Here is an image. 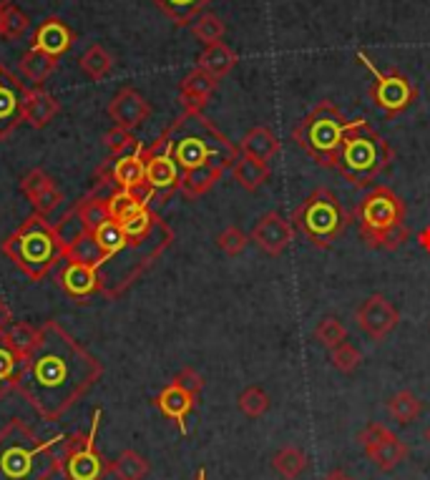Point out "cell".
<instances>
[{
    "label": "cell",
    "instance_id": "6da1fadb",
    "mask_svg": "<svg viewBox=\"0 0 430 480\" xmlns=\"http://www.w3.org/2000/svg\"><path fill=\"white\" fill-rule=\"evenodd\" d=\"M103 365L56 320L40 324L36 350L23 360L15 393L46 422L66 418L101 380Z\"/></svg>",
    "mask_w": 430,
    "mask_h": 480
},
{
    "label": "cell",
    "instance_id": "7a4b0ae2",
    "mask_svg": "<svg viewBox=\"0 0 430 480\" xmlns=\"http://www.w3.org/2000/svg\"><path fill=\"white\" fill-rule=\"evenodd\" d=\"M157 144L172 154L182 172L210 164L232 169L234 161L239 159V148L202 111H184L176 116L172 126H166L157 138Z\"/></svg>",
    "mask_w": 430,
    "mask_h": 480
},
{
    "label": "cell",
    "instance_id": "3957f363",
    "mask_svg": "<svg viewBox=\"0 0 430 480\" xmlns=\"http://www.w3.org/2000/svg\"><path fill=\"white\" fill-rule=\"evenodd\" d=\"M66 435L40 440L23 420H11L0 431V480H50L61 476Z\"/></svg>",
    "mask_w": 430,
    "mask_h": 480
},
{
    "label": "cell",
    "instance_id": "277c9868",
    "mask_svg": "<svg viewBox=\"0 0 430 480\" xmlns=\"http://www.w3.org/2000/svg\"><path fill=\"white\" fill-rule=\"evenodd\" d=\"M172 227L164 219L148 235L129 236V242H126L121 252H116L113 257L106 259L99 267L101 295L109 297V299L121 297L172 246Z\"/></svg>",
    "mask_w": 430,
    "mask_h": 480
},
{
    "label": "cell",
    "instance_id": "5b68a950",
    "mask_svg": "<svg viewBox=\"0 0 430 480\" xmlns=\"http://www.w3.org/2000/svg\"><path fill=\"white\" fill-rule=\"evenodd\" d=\"M0 249L33 282H43L63 259L56 224H50L49 217L40 214H31L13 235L3 239Z\"/></svg>",
    "mask_w": 430,
    "mask_h": 480
},
{
    "label": "cell",
    "instance_id": "8992f818",
    "mask_svg": "<svg viewBox=\"0 0 430 480\" xmlns=\"http://www.w3.org/2000/svg\"><path fill=\"white\" fill-rule=\"evenodd\" d=\"M393 156V147L378 134L375 126H370L368 119L360 116L355 121H350V129L345 134L337 172L345 182H350L357 189H365L390 166Z\"/></svg>",
    "mask_w": 430,
    "mask_h": 480
},
{
    "label": "cell",
    "instance_id": "52a82bcc",
    "mask_svg": "<svg viewBox=\"0 0 430 480\" xmlns=\"http://www.w3.org/2000/svg\"><path fill=\"white\" fill-rule=\"evenodd\" d=\"M355 219L360 236L370 249L395 252L410 236L406 229V201L390 186H372L368 197L357 204Z\"/></svg>",
    "mask_w": 430,
    "mask_h": 480
},
{
    "label": "cell",
    "instance_id": "ba28073f",
    "mask_svg": "<svg viewBox=\"0 0 430 480\" xmlns=\"http://www.w3.org/2000/svg\"><path fill=\"white\" fill-rule=\"evenodd\" d=\"M347 129H350V121L345 119L340 106H335L332 101H320L302 121L297 123L292 138L318 166L337 169V159L343 151Z\"/></svg>",
    "mask_w": 430,
    "mask_h": 480
},
{
    "label": "cell",
    "instance_id": "9c48e42d",
    "mask_svg": "<svg viewBox=\"0 0 430 480\" xmlns=\"http://www.w3.org/2000/svg\"><path fill=\"white\" fill-rule=\"evenodd\" d=\"M353 217L345 209L343 201L327 186H318L295 211L292 227L318 249H330L335 239L345 235Z\"/></svg>",
    "mask_w": 430,
    "mask_h": 480
},
{
    "label": "cell",
    "instance_id": "30bf717a",
    "mask_svg": "<svg viewBox=\"0 0 430 480\" xmlns=\"http://www.w3.org/2000/svg\"><path fill=\"white\" fill-rule=\"evenodd\" d=\"M103 410L96 407L91 415V431L66 435L61 448V476L66 480H103L109 473V463L96 448V432H99Z\"/></svg>",
    "mask_w": 430,
    "mask_h": 480
},
{
    "label": "cell",
    "instance_id": "8fae6325",
    "mask_svg": "<svg viewBox=\"0 0 430 480\" xmlns=\"http://www.w3.org/2000/svg\"><path fill=\"white\" fill-rule=\"evenodd\" d=\"M357 61L363 63L372 76L370 84V99L385 116H400L418 101V88L398 68H378L365 50H357Z\"/></svg>",
    "mask_w": 430,
    "mask_h": 480
},
{
    "label": "cell",
    "instance_id": "7c38bea8",
    "mask_svg": "<svg viewBox=\"0 0 430 480\" xmlns=\"http://www.w3.org/2000/svg\"><path fill=\"white\" fill-rule=\"evenodd\" d=\"M357 443L363 445L365 456L382 470V473H390L395 470L408 456V445L395 435L393 431H388L381 422H368L363 431L357 432Z\"/></svg>",
    "mask_w": 430,
    "mask_h": 480
},
{
    "label": "cell",
    "instance_id": "4fadbf2b",
    "mask_svg": "<svg viewBox=\"0 0 430 480\" xmlns=\"http://www.w3.org/2000/svg\"><path fill=\"white\" fill-rule=\"evenodd\" d=\"M147 182V147H139L123 156H109L99 169V186H113V189H131Z\"/></svg>",
    "mask_w": 430,
    "mask_h": 480
},
{
    "label": "cell",
    "instance_id": "5bb4252c",
    "mask_svg": "<svg viewBox=\"0 0 430 480\" xmlns=\"http://www.w3.org/2000/svg\"><path fill=\"white\" fill-rule=\"evenodd\" d=\"M355 322L370 340L382 342L400 322V312L385 295H370L355 309Z\"/></svg>",
    "mask_w": 430,
    "mask_h": 480
},
{
    "label": "cell",
    "instance_id": "9a60e30c",
    "mask_svg": "<svg viewBox=\"0 0 430 480\" xmlns=\"http://www.w3.org/2000/svg\"><path fill=\"white\" fill-rule=\"evenodd\" d=\"M25 96L28 88L18 81V76L0 66V141H5L23 123Z\"/></svg>",
    "mask_w": 430,
    "mask_h": 480
},
{
    "label": "cell",
    "instance_id": "2e32d148",
    "mask_svg": "<svg viewBox=\"0 0 430 480\" xmlns=\"http://www.w3.org/2000/svg\"><path fill=\"white\" fill-rule=\"evenodd\" d=\"M147 182L154 186L159 201H166L174 191H179V182H182L179 164L157 141L151 147H147Z\"/></svg>",
    "mask_w": 430,
    "mask_h": 480
},
{
    "label": "cell",
    "instance_id": "e0dca14e",
    "mask_svg": "<svg viewBox=\"0 0 430 480\" xmlns=\"http://www.w3.org/2000/svg\"><path fill=\"white\" fill-rule=\"evenodd\" d=\"M295 236V227L292 222H287L280 211H270L264 217H259V222L252 229V242L270 257H282L284 249L292 244Z\"/></svg>",
    "mask_w": 430,
    "mask_h": 480
},
{
    "label": "cell",
    "instance_id": "ac0fdd59",
    "mask_svg": "<svg viewBox=\"0 0 430 480\" xmlns=\"http://www.w3.org/2000/svg\"><path fill=\"white\" fill-rule=\"evenodd\" d=\"M56 282L74 299H88V297L101 295L99 270L91 264L74 262V259H61L58 271H56Z\"/></svg>",
    "mask_w": 430,
    "mask_h": 480
},
{
    "label": "cell",
    "instance_id": "d6986e66",
    "mask_svg": "<svg viewBox=\"0 0 430 480\" xmlns=\"http://www.w3.org/2000/svg\"><path fill=\"white\" fill-rule=\"evenodd\" d=\"M74 31L63 23L61 18L50 15V18H46V21H40L36 25V31L31 36V49L40 50V53H46V56L58 61V58H63L68 50L74 49Z\"/></svg>",
    "mask_w": 430,
    "mask_h": 480
},
{
    "label": "cell",
    "instance_id": "ffe728a7",
    "mask_svg": "<svg viewBox=\"0 0 430 480\" xmlns=\"http://www.w3.org/2000/svg\"><path fill=\"white\" fill-rule=\"evenodd\" d=\"M148 116H151V103L131 86L121 88L109 101V119L113 121V126L134 131L136 126H141Z\"/></svg>",
    "mask_w": 430,
    "mask_h": 480
},
{
    "label": "cell",
    "instance_id": "44dd1931",
    "mask_svg": "<svg viewBox=\"0 0 430 480\" xmlns=\"http://www.w3.org/2000/svg\"><path fill=\"white\" fill-rule=\"evenodd\" d=\"M197 395L186 393L184 387H179L176 382H169L159 395H157V400H154V405L159 407L161 415L164 418H169L172 422H176V428L182 435L189 432V415L194 413V407H197Z\"/></svg>",
    "mask_w": 430,
    "mask_h": 480
},
{
    "label": "cell",
    "instance_id": "7402d4cb",
    "mask_svg": "<svg viewBox=\"0 0 430 480\" xmlns=\"http://www.w3.org/2000/svg\"><path fill=\"white\" fill-rule=\"evenodd\" d=\"M217 86H219V78H214L207 71H202V68L189 71L184 81L179 84V101H182L184 111H202L214 96Z\"/></svg>",
    "mask_w": 430,
    "mask_h": 480
},
{
    "label": "cell",
    "instance_id": "603a6c76",
    "mask_svg": "<svg viewBox=\"0 0 430 480\" xmlns=\"http://www.w3.org/2000/svg\"><path fill=\"white\" fill-rule=\"evenodd\" d=\"M61 113V103L46 88H28L23 103V123L31 129H46Z\"/></svg>",
    "mask_w": 430,
    "mask_h": 480
},
{
    "label": "cell",
    "instance_id": "cb8c5ba5",
    "mask_svg": "<svg viewBox=\"0 0 430 480\" xmlns=\"http://www.w3.org/2000/svg\"><path fill=\"white\" fill-rule=\"evenodd\" d=\"M239 154L252 156L259 161H270L272 156L280 154V138L277 134L267 129V126H255L245 134V138L239 141Z\"/></svg>",
    "mask_w": 430,
    "mask_h": 480
},
{
    "label": "cell",
    "instance_id": "d4e9b609",
    "mask_svg": "<svg viewBox=\"0 0 430 480\" xmlns=\"http://www.w3.org/2000/svg\"><path fill=\"white\" fill-rule=\"evenodd\" d=\"M239 63V56L234 53L224 40L219 43H211V46H204V50L199 53L197 58V68L202 71H207L214 78H224V76H229L234 71V66Z\"/></svg>",
    "mask_w": 430,
    "mask_h": 480
},
{
    "label": "cell",
    "instance_id": "484cf974",
    "mask_svg": "<svg viewBox=\"0 0 430 480\" xmlns=\"http://www.w3.org/2000/svg\"><path fill=\"white\" fill-rule=\"evenodd\" d=\"M224 172H229V169L217 166V164H210V166H199V169H192V172H182L179 191H182L186 199L204 197L211 186L217 184L221 176H224Z\"/></svg>",
    "mask_w": 430,
    "mask_h": 480
},
{
    "label": "cell",
    "instance_id": "4316f807",
    "mask_svg": "<svg viewBox=\"0 0 430 480\" xmlns=\"http://www.w3.org/2000/svg\"><path fill=\"white\" fill-rule=\"evenodd\" d=\"M232 176L234 182L242 186L245 191H257L259 186H264L270 182V164L239 154V159L234 161L232 166Z\"/></svg>",
    "mask_w": 430,
    "mask_h": 480
},
{
    "label": "cell",
    "instance_id": "83f0119b",
    "mask_svg": "<svg viewBox=\"0 0 430 480\" xmlns=\"http://www.w3.org/2000/svg\"><path fill=\"white\" fill-rule=\"evenodd\" d=\"M23 368V358L13 350L5 333H0V400L5 395L15 393V382Z\"/></svg>",
    "mask_w": 430,
    "mask_h": 480
},
{
    "label": "cell",
    "instance_id": "f1b7e54d",
    "mask_svg": "<svg viewBox=\"0 0 430 480\" xmlns=\"http://www.w3.org/2000/svg\"><path fill=\"white\" fill-rule=\"evenodd\" d=\"M309 466L308 453L300 445H284L272 456V468L280 473V478L297 480Z\"/></svg>",
    "mask_w": 430,
    "mask_h": 480
},
{
    "label": "cell",
    "instance_id": "f546056e",
    "mask_svg": "<svg viewBox=\"0 0 430 480\" xmlns=\"http://www.w3.org/2000/svg\"><path fill=\"white\" fill-rule=\"evenodd\" d=\"M385 410L390 413V418H393L395 422L408 425V422H416V420L423 415L426 403H423L416 393H410V390H400V393L390 395V397L385 400Z\"/></svg>",
    "mask_w": 430,
    "mask_h": 480
},
{
    "label": "cell",
    "instance_id": "4dcf8cb0",
    "mask_svg": "<svg viewBox=\"0 0 430 480\" xmlns=\"http://www.w3.org/2000/svg\"><path fill=\"white\" fill-rule=\"evenodd\" d=\"M164 15H169L174 25H192L211 0H151Z\"/></svg>",
    "mask_w": 430,
    "mask_h": 480
},
{
    "label": "cell",
    "instance_id": "1f68e13d",
    "mask_svg": "<svg viewBox=\"0 0 430 480\" xmlns=\"http://www.w3.org/2000/svg\"><path fill=\"white\" fill-rule=\"evenodd\" d=\"M56 66L58 61L56 58H50L46 53H40L36 49H28L23 53V58H21V74L33 84V88H40L46 81H49V76L56 71Z\"/></svg>",
    "mask_w": 430,
    "mask_h": 480
},
{
    "label": "cell",
    "instance_id": "d6a6232c",
    "mask_svg": "<svg viewBox=\"0 0 430 480\" xmlns=\"http://www.w3.org/2000/svg\"><path fill=\"white\" fill-rule=\"evenodd\" d=\"M63 259H74V262L91 264V267L99 270L106 257H103V252H101V246L99 242H96L94 232H84V235L78 236V239H74L71 244L63 246Z\"/></svg>",
    "mask_w": 430,
    "mask_h": 480
},
{
    "label": "cell",
    "instance_id": "836d02e7",
    "mask_svg": "<svg viewBox=\"0 0 430 480\" xmlns=\"http://www.w3.org/2000/svg\"><path fill=\"white\" fill-rule=\"evenodd\" d=\"M151 470V463L136 450H123L121 456L109 463V473L116 476V480H144Z\"/></svg>",
    "mask_w": 430,
    "mask_h": 480
},
{
    "label": "cell",
    "instance_id": "e575fe53",
    "mask_svg": "<svg viewBox=\"0 0 430 480\" xmlns=\"http://www.w3.org/2000/svg\"><path fill=\"white\" fill-rule=\"evenodd\" d=\"M78 66H81V71H84L91 81H101V78H106V76L113 71V56H111L109 50L103 49L101 43H91V46L84 50Z\"/></svg>",
    "mask_w": 430,
    "mask_h": 480
},
{
    "label": "cell",
    "instance_id": "d590c367",
    "mask_svg": "<svg viewBox=\"0 0 430 480\" xmlns=\"http://www.w3.org/2000/svg\"><path fill=\"white\" fill-rule=\"evenodd\" d=\"M28 31H31V15L23 8L11 3L0 11V38L3 40H11V43L21 40L28 36Z\"/></svg>",
    "mask_w": 430,
    "mask_h": 480
},
{
    "label": "cell",
    "instance_id": "8d00e7d4",
    "mask_svg": "<svg viewBox=\"0 0 430 480\" xmlns=\"http://www.w3.org/2000/svg\"><path fill=\"white\" fill-rule=\"evenodd\" d=\"M76 209H78V217H81V222H84L88 232H96L101 224L111 219L106 197H101L99 191H94V194L81 199V201L76 204Z\"/></svg>",
    "mask_w": 430,
    "mask_h": 480
},
{
    "label": "cell",
    "instance_id": "74e56055",
    "mask_svg": "<svg viewBox=\"0 0 430 480\" xmlns=\"http://www.w3.org/2000/svg\"><path fill=\"white\" fill-rule=\"evenodd\" d=\"M5 337H8L13 350L25 360L36 350L38 337H40V327H33V324H28V322H13L11 327L5 330Z\"/></svg>",
    "mask_w": 430,
    "mask_h": 480
},
{
    "label": "cell",
    "instance_id": "f35d334b",
    "mask_svg": "<svg viewBox=\"0 0 430 480\" xmlns=\"http://www.w3.org/2000/svg\"><path fill=\"white\" fill-rule=\"evenodd\" d=\"M94 236H96V242H99L101 252H103V257L109 259L113 257L116 252H121L123 246H126V242H129V236H126V232H123V227L119 222H113V219H109V222H103L94 232ZM103 259V262H106Z\"/></svg>",
    "mask_w": 430,
    "mask_h": 480
},
{
    "label": "cell",
    "instance_id": "ab89813d",
    "mask_svg": "<svg viewBox=\"0 0 430 480\" xmlns=\"http://www.w3.org/2000/svg\"><path fill=\"white\" fill-rule=\"evenodd\" d=\"M237 405H239V410H242V415L257 420V418H262L267 410H270L272 400H270V395L264 393L259 385H249V387H245V390L239 393V397H237Z\"/></svg>",
    "mask_w": 430,
    "mask_h": 480
},
{
    "label": "cell",
    "instance_id": "60d3db41",
    "mask_svg": "<svg viewBox=\"0 0 430 480\" xmlns=\"http://www.w3.org/2000/svg\"><path fill=\"white\" fill-rule=\"evenodd\" d=\"M106 204H109V214L113 222H126L129 217H134L136 211L148 209V207H141L129 189H113L109 197H106Z\"/></svg>",
    "mask_w": 430,
    "mask_h": 480
},
{
    "label": "cell",
    "instance_id": "b9f144b4",
    "mask_svg": "<svg viewBox=\"0 0 430 480\" xmlns=\"http://www.w3.org/2000/svg\"><path fill=\"white\" fill-rule=\"evenodd\" d=\"M192 28V33L197 40H202L204 46H211V43H219L221 38H224V23H221L219 15H214V13H202L194 23L189 25Z\"/></svg>",
    "mask_w": 430,
    "mask_h": 480
},
{
    "label": "cell",
    "instance_id": "7bdbcfd3",
    "mask_svg": "<svg viewBox=\"0 0 430 480\" xmlns=\"http://www.w3.org/2000/svg\"><path fill=\"white\" fill-rule=\"evenodd\" d=\"M345 340H347V330H345V324L337 317H322L318 322V327H315V342L318 345H322L325 350H332V347H337Z\"/></svg>",
    "mask_w": 430,
    "mask_h": 480
},
{
    "label": "cell",
    "instance_id": "ee69618b",
    "mask_svg": "<svg viewBox=\"0 0 430 480\" xmlns=\"http://www.w3.org/2000/svg\"><path fill=\"white\" fill-rule=\"evenodd\" d=\"M330 360H332V368L337 369V372L350 375V372H355V369L363 365V352H360L353 342H347V340H345V342H340L337 347H332Z\"/></svg>",
    "mask_w": 430,
    "mask_h": 480
},
{
    "label": "cell",
    "instance_id": "f6af8a7d",
    "mask_svg": "<svg viewBox=\"0 0 430 480\" xmlns=\"http://www.w3.org/2000/svg\"><path fill=\"white\" fill-rule=\"evenodd\" d=\"M103 144L109 148V154L116 159V156H123V154H129V151H134L139 147V141L134 138V134L129 131V129H121V126H113L106 131L103 136Z\"/></svg>",
    "mask_w": 430,
    "mask_h": 480
},
{
    "label": "cell",
    "instance_id": "bcb514c9",
    "mask_svg": "<svg viewBox=\"0 0 430 480\" xmlns=\"http://www.w3.org/2000/svg\"><path fill=\"white\" fill-rule=\"evenodd\" d=\"M31 201V207H33V214H40V217H49L53 211L58 209L63 204V191L58 186L50 182L46 189H40L36 197L28 199Z\"/></svg>",
    "mask_w": 430,
    "mask_h": 480
},
{
    "label": "cell",
    "instance_id": "7dc6e473",
    "mask_svg": "<svg viewBox=\"0 0 430 480\" xmlns=\"http://www.w3.org/2000/svg\"><path fill=\"white\" fill-rule=\"evenodd\" d=\"M246 244H249V236L239 227H227L224 232L217 235V246L227 257H239L246 249Z\"/></svg>",
    "mask_w": 430,
    "mask_h": 480
},
{
    "label": "cell",
    "instance_id": "c3c4849f",
    "mask_svg": "<svg viewBox=\"0 0 430 480\" xmlns=\"http://www.w3.org/2000/svg\"><path fill=\"white\" fill-rule=\"evenodd\" d=\"M56 232H58V239H61V244H71L74 239H78V236L84 235V232H88L86 227H84V222H81V217H78V209H71L66 217H63L61 222L56 224Z\"/></svg>",
    "mask_w": 430,
    "mask_h": 480
},
{
    "label": "cell",
    "instance_id": "681fc988",
    "mask_svg": "<svg viewBox=\"0 0 430 480\" xmlns=\"http://www.w3.org/2000/svg\"><path fill=\"white\" fill-rule=\"evenodd\" d=\"M53 179H50L49 173L43 172V169H31V172L25 173L23 179H21V191H23L25 197L33 199L40 191V189H46Z\"/></svg>",
    "mask_w": 430,
    "mask_h": 480
},
{
    "label": "cell",
    "instance_id": "f907efd6",
    "mask_svg": "<svg viewBox=\"0 0 430 480\" xmlns=\"http://www.w3.org/2000/svg\"><path fill=\"white\" fill-rule=\"evenodd\" d=\"M176 382L179 387H184L186 393H192V395H202V390H204V378L199 375L197 369L194 368H184V369H179L176 375H174V380Z\"/></svg>",
    "mask_w": 430,
    "mask_h": 480
},
{
    "label": "cell",
    "instance_id": "816d5d0a",
    "mask_svg": "<svg viewBox=\"0 0 430 480\" xmlns=\"http://www.w3.org/2000/svg\"><path fill=\"white\" fill-rule=\"evenodd\" d=\"M13 324V312H11V305L0 297V333H5L8 327Z\"/></svg>",
    "mask_w": 430,
    "mask_h": 480
},
{
    "label": "cell",
    "instance_id": "f5cc1de1",
    "mask_svg": "<svg viewBox=\"0 0 430 480\" xmlns=\"http://www.w3.org/2000/svg\"><path fill=\"white\" fill-rule=\"evenodd\" d=\"M418 244L426 249V252H430V227H426V229H420L418 232Z\"/></svg>",
    "mask_w": 430,
    "mask_h": 480
},
{
    "label": "cell",
    "instance_id": "db71d44e",
    "mask_svg": "<svg viewBox=\"0 0 430 480\" xmlns=\"http://www.w3.org/2000/svg\"><path fill=\"white\" fill-rule=\"evenodd\" d=\"M322 480H355V478H350L345 470H332V473H327Z\"/></svg>",
    "mask_w": 430,
    "mask_h": 480
},
{
    "label": "cell",
    "instance_id": "11a10c76",
    "mask_svg": "<svg viewBox=\"0 0 430 480\" xmlns=\"http://www.w3.org/2000/svg\"><path fill=\"white\" fill-rule=\"evenodd\" d=\"M194 480H207V470H204V468L199 470V473H197V478H194Z\"/></svg>",
    "mask_w": 430,
    "mask_h": 480
},
{
    "label": "cell",
    "instance_id": "9f6ffc18",
    "mask_svg": "<svg viewBox=\"0 0 430 480\" xmlns=\"http://www.w3.org/2000/svg\"><path fill=\"white\" fill-rule=\"evenodd\" d=\"M11 3H15V0H0V11H3L5 5H11Z\"/></svg>",
    "mask_w": 430,
    "mask_h": 480
},
{
    "label": "cell",
    "instance_id": "6f0895ef",
    "mask_svg": "<svg viewBox=\"0 0 430 480\" xmlns=\"http://www.w3.org/2000/svg\"><path fill=\"white\" fill-rule=\"evenodd\" d=\"M423 435H426V440L430 443V428H426V432H423Z\"/></svg>",
    "mask_w": 430,
    "mask_h": 480
}]
</instances>
